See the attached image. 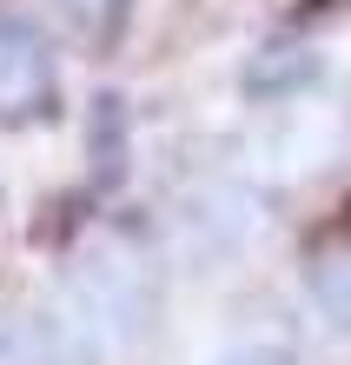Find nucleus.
<instances>
[{
	"label": "nucleus",
	"instance_id": "1",
	"mask_svg": "<svg viewBox=\"0 0 351 365\" xmlns=\"http://www.w3.org/2000/svg\"><path fill=\"white\" fill-rule=\"evenodd\" d=\"M159 306L152 259L126 226H86L67 252L60 279V319L86 339V352H126L140 346Z\"/></svg>",
	"mask_w": 351,
	"mask_h": 365
},
{
	"label": "nucleus",
	"instance_id": "2",
	"mask_svg": "<svg viewBox=\"0 0 351 365\" xmlns=\"http://www.w3.org/2000/svg\"><path fill=\"white\" fill-rule=\"evenodd\" d=\"M345 140H351V120L338 113V106L285 100V106H272V113L252 126L246 153H252V173H266V180H298V173L332 166V153H338Z\"/></svg>",
	"mask_w": 351,
	"mask_h": 365
},
{
	"label": "nucleus",
	"instance_id": "3",
	"mask_svg": "<svg viewBox=\"0 0 351 365\" xmlns=\"http://www.w3.org/2000/svg\"><path fill=\"white\" fill-rule=\"evenodd\" d=\"M172 232L186 259H226L252 240V192L232 180H199L172 200Z\"/></svg>",
	"mask_w": 351,
	"mask_h": 365
},
{
	"label": "nucleus",
	"instance_id": "4",
	"mask_svg": "<svg viewBox=\"0 0 351 365\" xmlns=\"http://www.w3.org/2000/svg\"><path fill=\"white\" fill-rule=\"evenodd\" d=\"M53 106L47 34L20 14H0V126H27Z\"/></svg>",
	"mask_w": 351,
	"mask_h": 365
},
{
	"label": "nucleus",
	"instance_id": "5",
	"mask_svg": "<svg viewBox=\"0 0 351 365\" xmlns=\"http://www.w3.org/2000/svg\"><path fill=\"white\" fill-rule=\"evenodd\" d=\"M47 14H53V27L80 40V47H113L120 27H126V0H47Z\"/></svg>",
	"mask_w": 351,
	"mask_h": 365
},
{
	"label": "nucleus",
	"instance_id": "6",
	"mask_svg": "<svg viewBox=\"0 0 351 365\" xmlns=\"http://www.w3.org/2000/svg\"><path fill=\"white\" fill-rule=\"evenodd\" d=\"M305 286H312V299L325 306V319L351 332V246H325L318 259L305 266Z\"/></svg>",
	"mask_w": 351,
	"mask_h": 365
},
{
	"label": "nucleus",
	"instance_id": "7",
	"mask_svg": "<svg viewBox=\"0 0 351 365\" xmlns=\"http://www.w3.org/2000/svg\"><path fill=\"white\" fill-rule=\"evenodd\" d=\"M212 365H298V352H292L285 332H239Z\"/></svg>",
	"mask_w": 351,
	"mask_h": 365
}]
</instances>
